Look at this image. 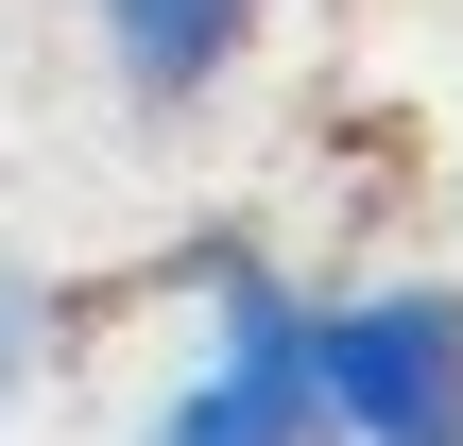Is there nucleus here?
<instances>
[{
  "label": "nucleus",
  "instance_id": "1",
  "mask_svg": "<svg viewBox=\"0 0 463 446\" xmlns=\"http://www.w3.org/2000/svg\"><path fill=\"white\" fill-rule=\"evenodd\" d=\"M309 378H326V446H463V292L447 275L326 292Z\"/></svg>",
  "mask_w": 463,
  "mask_h": 446
},
{
  "label": "nucleus",
  "instance_id": "2",
  "mask_svg": "<svg viewBox=\"0 0 463 446\" xmlns=\"http://www.w3.org/2000/svg\"><path fill=\"white\" fill-rule=\"evenodd\" d=\"M155 446H326V378H309V292L258 258H206V361L172 378Z\"/></svg>",
  "mask_w": 463,
  "mask_h": 446
},
{
  "label": "nucleus",
  "instance_id": "3",
  "mask_svg": "<svg viewBox=\"0 0 463 446\" xmlns=\"http://www.w3.org/2000/svg\"><path fill=\"white\" fill-rule=\"evenodd\" d=\"M258 17H275V0H86L120 103H206V86L258 52Z\"/></svg>",
  "mask_w": 463,
  "mask_h": 446
},
{
  "label": "nucleus",
  "instance_id": "4",
  "mask_svg": "<svg viewBox=\"0 0 463 446\" xmlns=\"http://www.w3.org/2000/svg\"><path fill=\"white\" fill-rule=\"evenodd\" d=\"M17 395H34V275L0 258V413H17Z\"/></svg>",
  "mask_w": 463,
  "mask_h": 446
}]
</instances>
